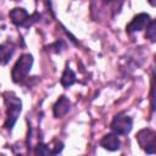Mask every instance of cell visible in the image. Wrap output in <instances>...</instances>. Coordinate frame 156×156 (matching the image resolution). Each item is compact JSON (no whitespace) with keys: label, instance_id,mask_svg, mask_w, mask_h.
Wrapping results in <instances>:
<instances>
[{"label":"cell","instance_id":"7","mask_svg":"<svg viewBox=\"0 0 156 156\" xmlns=\"http://www.w3.org/2000/svg\"><path fill=\"white\" fill-rule=\"evenodd\" d=\"M100 145L106 149V150H110V151H115V150H118L121 147V141L119 139L117 138V134L115 133H110V134H106L101 140H100Z\"/></svg>","mask_w":156,"mask_h":156},{"label":"cell","instance_id":"10","mask_svg":"<svg viewBox=\"0 0 156 156\" xmlns=\"http://www.w3.org/2000/svg\"><path fill=\"white\" fill-rule=\"evenodd\" d=\"M74 82H76V74H74V72H73L69 67H67V68L65 69L62 77H61V84H62L65 88H68V87H71L72 84H74Z\"/></svg>","mask_w":156,"mask_h":156},{"label":"cell","instance_id":"2","mask_svg":"<svg viewBox=\"0 0 156 156\" xmlns=\"http://www.w3.org/2000/svg\"><path fill=\"white\" fill-rule=\"evenodd\" d=\"M32 65H33V56L29 54H23L12 68V72H11L12 80L15 83H20L24 80L30 71Z\"/></svg>","mask_w":156,"mask_h":156},{"label":"cell","instance_id":"1","mask_svg":"<svg viewBox=\"0 0 156 156\" xmlns=\"http://www.w3.org/2000/svg\"><path fill=\"white\" fill-rule=\"evenodd\" d=\"M5 102L7 106V115H6V122H5V127L7 129H12L13 124L17 121V117L21 112L22 108V102L21 100L13 94V93H5Z\"/></svg>","mask_w":156,"mask_h":156},{"label":"cell","instance_id":"11","mask_svg":"<svg viewBox=\"0 0 156 156\" xmlns=\"http://www.w3.org/2000/svg\"><path fill=\"white\" fill-rule=\"evenodd\" d=\"M155 32H156V24L155 21H150V23L146 27V38L151 41H155Z\"/></svg>","mask_w":156,"mask_h":156},{"label":"cell","instance_id":"8","mask_svg":"<svg viewBox=\"0 0 156 156\" xmlns=\"http://www.w3.org/2000/svg\"><path fill=\"white\" fill-rule=\"evenodd\" d=\"M68 111H69V101L65 96H61L54 105V116L60 118L65 116Z\"/></svg>","mask_w":156,"mask_h":156},{"label":"cell","instance_id":"13","mask_svg":"<svg viewBox=\"0 0 156 156\" xmlns=\"http://www.w3.org/2000/svg\"><path fill=\"white\" fill-rule=\"evenodd\" d=\"M149 2H150V4H151V5H152V6H154V5H155V0H149Z\"/></svg>","mask_w":156,"mask_h":156},{"label":"cell","instance_id":"9","mask_svg":"<svg viewBox=\"0 0 156 156\" xmlns=\"http://www.w3.org/2000/svg\"><path fill=\"white\" fill-rule=\"evenodd\" d=\"M13 51H15L13 45L9 43L0 44V65H6L10 61Z\"/></svg>","mask_w":156,"mask_h":156},{"label":"cell","instance_id":"6","mask_svg":"<svg viewBox=\"0 0 156 156\" xmlns=\"http://www.w3.org/2000/svg\"><path fill=\"white\" fill-rule=\"evenodd\" d=\"M150 16L147 13H139L136 15L132 22L127 26V32L128 33H133V32H139L141 29H144L145 27H147V24L150 23Z\"/></svg>","mask_w":156,"mask_h":156},{"label":"cell","instance_id":"4","mask_svg":"<svg viewBox=\"0 0 156 156\" xmlns=\"http://www.w3.org/2000/svg\"><path fill=\"white\" fill-rule=\"evenodd\" d=\"M136 140L139 145L147 152L155 154L156 150V134L151 129H141L136 134Z\"/></svg>","mask_w":156,"mask_h":156},{"label":"cell","instance_id":"5","mask_svg":"<svg viewBox=\"0 0 156 156\" xmlns=\"http://www.w3.org/2000/svg\"><path fill=\"white\" fill-rule=\"evenodd\" d=\"M37 16H30L24 9H13L10 11V18L13 24L21 27H29Z\"/></svg>","mask_w":156,"mask_h":156},{"label":"cell","instance_id":"3","mask_svg":"<svg viewBox=\"0 0 156 156\" xmlns=\"http://www.w3.org/2000/svg\"><path fill=\"white\" fill-rule=\"evenodd\" d=\"M133 127V121L124 113H118L111 122V130L117 135H127Z\"/></svg>","mask_w":156,"mask_h":156},{"label":"cell","instance_id":"12","mask_svg":"<svg viewBox=\"0 0 156 156\" xmlns=\"http://www.w3.org/2000/svg\"><path fill=\"white\" fill-rule=\"evenodd\" d=\"M35 154H39V155H48V154H52L51 150L49 149V146L44 145V144H39L37 146V150H35Z\"/></svg>","mask_w":156,"mask_h":156}]
</instances>
